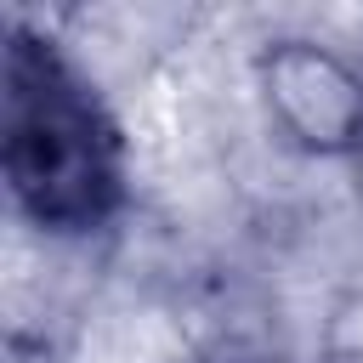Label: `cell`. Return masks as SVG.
Returning <instances> with one entry per match:
<instances>
[{"mask_svg": "<svg viewBox=\"0 0 363 363\" xmlns=\"http://www.w3.org/2000/svg\"><path fill=\"white\" fill-rule=\"evenodd\" d=\"M0 170L23 221L57 238L96 233L125 204V142L96 91L45 34L11 28L0 91Z\"/></svg>", "mask_w": 363, "mask_h": 363, "instance_id": "obj_1", "label": "cell"}, {"mask_svg": "<svg viewBox=\"0 0 363 363\" xmlns=\"http://www.w3.org/2000/svg\"><path fill=\"white\" fill-rule=\"evenodd\" d=\"M255 91L267 108V125L312 159H352L363 142V68L312 40V34H278L255 51Z\"/></svg>", "mask_w": 363, "mask_h": 363, "instance_id": "obj_2", "label": "cell"}, {"mask_svg": "<svg viewBox=\"0 0 363 363\" xmlns=\"http://www.w3.org/2000/svg\"><path fill=\"white\" fill-rule=\"evenodd\" d=\"M312 363H363V346H357V340H335V335H323V346H318Z\"/></svg>", "mask_w": 363, "mask_h": 363, "instance_id": "obj_3", "label": "cell"}, {"mask_svg": "<svg viewBox=\"0 0 363 363\" xmlns=\"http://www.w3.org/2000/svg\"><path fill=\"white\" fill-rule=\"evenodd\" d=\"M352 187H357V199H363V142H357V153H352Z\"/></svg>", "mask_w": 363, "mask_h": 363, "instance_id": "obj_4", "label": "cell"}]
</instances>
